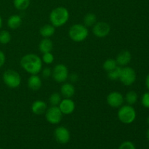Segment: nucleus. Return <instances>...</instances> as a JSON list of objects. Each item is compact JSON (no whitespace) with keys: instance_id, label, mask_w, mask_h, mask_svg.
Returning <instances> with one entry per match:
<instances>
[{"instance_id":"f257e3e1","label":"nucleus","mask_w":149,"mask_h":149,"mask_svg":"<svg viewBox=\"0 0 149 149\" xmlns=\"http://www.w3.org/2000/svg\"><path fill=\"white\" fill-rule=\"evenodd\" d=\"M20 66L31 75L38 74L41 72L43 66L42 58L36 54H26L20 60Z\"/></svg>"},{"instance_id":"f03ea898","label":"nucleus","mask_w":149,"mask_h":149,"mask_svg":"<svg viewBox=\"0 0 149 149\" xmlns=\"http://www.w3.org/2000/svg\"><path fill=\"white\" fill-rule=\"evenodd\" d=\"M70 14L68 9L64 7H58L51 11L49 14V21L55 28L63 26L68 23Z\"/></svg>"},{"instance_id":"7ed1b4c3","label":"nucleus","mask_w":149,"mask_h":149,"mask_svg":"<svg viewBox=\"0 0 149 149\" xmlns=\"http://www.w3.org/2000/svg\"><path fill=\"white\" fill-rule=\"evenodd\" d=\"M70 39L75 42H84L89 36V30L87 26L81 23L72 25L68 30Z\"/></svg>"},{"instance_id":"20e7f679","label":"nucleus","mask_w":149,"mask_h":149,"mask_svg":"<svg viewBox=\"0 0 149 149\" xmlns=\"http://www.w3.org/2000/svg\"><path fill=\"white\" fill-rule=\"evenodd\" d=\"M119 120L125 125H130L134 122L136 119V111L130 105H123L119 108L117 112Z\"/></svg>"},{"instance_id":"39448f33","label":"nucleus","mask_w":149,"mask_h":149,"mask_svg":"<svg viewBox=\"0 0 149 149\" xmlns=\"http://www.w3.org/2000/svg\"><path fill=\"white\" fill-rule=\"evenodd\" d=\"M3 81L11 89L17 88L21 84V77L17 71L9 69L4 71L2 76Z\"/></svg>"},{"instance_id":"423d86ee","label":"nucleus","mask_w":149,"mask_h":149,"mask_svg":"<svg viewBox=\"0 0 149 149\" xmlns=\"http://www.w3.org/2000/svg\"><path fill=\"white\" fill-rule=\"evenodd\" d=\"M69 72L66 65L64 64H57L52 70V77L58 83H64L68 80Z\"/></svg>"},{"instance_id":"0eeeda50","label":"nucleus","mask_w":149,"mask_h":149,"mask_svg":"<svg viewBox=\"0 0 149 149\" xmlns=\"http://www.w3.org/2000/svg\"><path fill=\"white\" fill-rule=\"evenodd\" d=\"M136 72L130 66L122 67L121 75L119 80L125 86H131L136 81Z\"/></svg>"},{"instance_id":"6e6552de","label":"nucleus","mask_w":149,"mask_h":149,"mask_svg":"<svg viewBox=\"0 0 149 149\" xmlns=\"http://www.w3.org/2000/svg\"><path fill=\"white\" fill-rule=\"evenodd\" d=\"M45 114L47 121L51 125H58L62 120L63 115L58 106H52L47 108Z\"/></svg>"},{"instance_id":"1a4fd4ad","label":"nucleus","mask_w":149,"mask_h":149,"mask_svg":"<svg viewBox=\"0 0 149 149\" xmlns=\"http://www.w3.org/2000/svg\"><path fill=\"white\" fill-rule=\"evenodd\" d=\"M108 105L111 108L119 109L125 103V97L121 93L117 91L111 92L106 97Z\"/></svg>"},{"instance_id":"9d476101","label":"nucleus","mask_w":149,"mask_h":149,"mask_svg":"<svg viewBox=\"0 0 149 149\" xmlns=\"http://www.w3.org/2000/svg\"><path fill=\"white\" fill-rule=\"evenodd\" d=\"M111 26L106 22H97L93 26V33L96 37L104 38L110 33Z\"/></svg>"},{"instance_id":"9b49d317","label":"nucleus","mask_w":149,"mask_h":149,"mask_svg":"<svg viewBox=\"0 0 149 149\" xmlns=\"http://www.w3.org/2000/svg\"><path fill=\"white\" fill-rule=\"evenodd\" d=\"M54 137L55 141L61 144L68 143L71 139V134L69 130L65 127L60 126L55 128L54 131Z\"/></svg>"},{"instance_id":"f8f14e48","label":"nucleus","mask_w":149,"mask_h":149,"mask_svg":"<svg viewBox=\"0 0 149 149\" xmlns=\"http://www.w3.org/2000/svg\"><path fill=\"white\" fill-rule=\"evenodd\" d=\"M58 108L63 115H70L74 111L76 108L75 103L71 98H63Z\"/></svg>"},{"instance_id":"ddd939ff","label":"nucleus","mask_w":149,"mask_h":149,"mask_svg":"<svg viewBox=\"0 0 149 149\" xmlns=\"http://www.w3.org/2000/svg\"><path fill=\"white\" fill-rule=\"evenodd\" d=\"M117 65L120 67L127 66L132 60V55L128 50H122L119 52L116 58Z\"/></svg>"},{"instance_id":"4468645a","label":"nucleus","mask_w":149,"mask_h":149,"mask_svg":"<svg viewBox=\"0 0 149 149\" xmlns=\"http://www.w3.org/2000/svg\"><path fill=\"white\" fill-rule=\"evenodd\" d=\"M47 105L45 101L41 100H36L31 105V111L33 114L39 115L45 114L47 109Z\"/></svg>"},{"instance_id":"2eb2a0df","label":"nucleus","mask_w":149,"mask_h":149,"mask_svg":"<svg viewBox=\"0 0 149 149\" xmlns=\"http://www.w3.org/2000/svg\"><path fill=\"white\" fill-rule=\"evenodd\" d=\"M28 87L32 91H38L40 90L42 85V81L40 77L38 76V74H33L29 77L27 81Z\"/></svg>"},{"instance_id":"dca6fc26","label":"nucleus","mask_w":149,"mask_h":149,"mask_svg":"<svg viewBox=\"0 0 149 149\" xmlns=\"http://www.w3.org/2000/svg\"><path fill=\"white\" fill-rule=\"evenodd\" d=\"M75 94V87L71 82H64L61 87V95L64 98H71Z\"/></svg>"},{"instance_id":"f3484780","label":"nucleus","mask_w":149,"mask_h":149,"mask_svg":"<svg viewBox=\"0 0 149 149\" xmlns=\"http://www.w3.org/2000/svg\"><path fill=\"white\" fill-rule=\"evenodd\" d=\"M53 49V42L49 38H43L39 44V49L42 54L49 52Z\"/></svg>"},{"instance_id":"a211bd4d","label":"nucleus","mask_w":149,"mask_h":149,"mask_svg":"<svg viewBox=\"0 0 149 149\" xmlns=\"http://www.w3.org/2000/svg\"><path fill=\"white\" fill-rule=\"evenodd\" d=\"M22 24V17L19 15H13L7 20V26L10 29L15 30Z\"/></svg>"},{"instance_id":"6ab92c4d","label":"nucleus","mask_w":149,"mask_h":149,"mask_svg":"<svg viewBox=\"0 0 149 149\" xmlns=\"http://www.w3.org/2000/svg\"><path fill=\"white\" fill-rule=\"evenodd\" d=\"M55 26H52V24H45L42 26L39 30V33L43 38H50L51 36H53L55 33Z\"/></svg>"},{"instance_id":"aec40b11","label":"nucleus","mask_w":149,"mask_h":149,"mask_svg":"<svg viewBox=\"0 0 149 149\" xmlns=\"http://www.w3.org/2000/svg\"><path fill=\"white\" fill-rule=\"evenodd\" d=\"M138 100V95L136 92L133 90H130L128 92L125 96V102H126L127 105L133 106L137 103Z\"/></svg>"},{"instance_id":"412c9836","label":"nucleus","mask_w":149,"mask_h":149,"mask_svg":"<svg viewBox=\"0 0 149 149\" xmlns=\"http://www.w3.org/2000/svg\"><path fill=\"white\" fill-rule=\"evenodd\" d=\"M31 4L30 0H13V5L15 8L20 11L27 10Z\"/></svg>"},{"instance_id":"4be33fe9","label":"nucleus","mask_w":149,"mask_h":149,"mask_svg":"<svg viewBox=\"0 0 149 149\" xmlns=\"http://www.w3.org/2000/svg\"><path fill=\"white\" fill-rule=\"evenodd\" d=\"M84 25L87 27H93L97 23V17L94 13H87L84 17Z\"/></svg>"},{"instance_id":"5701e85b","label":"nucleus","mask_w":149,"mask_h":149,"mask_svg":"<svg viewBox=\"0 0 149 149\" xmlns=\"http://www.w3.org/2000/svg\"><path fill=\"white\" fill-rule=\"evenodd\" d=\"M121 71H122V67L118 65L114 69L111 70V71L108 72V78L110 80H111V81H117V80H119L121 75Z\"/></svg>"},{"instance_id":"b1692460","label":"nucleus","mask_w":149,"mask_h":149,"mask_svg":"<svg viewBox=\"0 0 149 149\" xmlns=\"http://www.w3.org/2000/svg\"><path fill=\"white\" fill-rule=\"evenodd\" d=\"M117 66L118 65L116 60L113 59V58H109V59L106 60L103 64V69L106 71H107V72L114 69V68H116Z\"/></svg>"},{"instance_id":"393cba45","label":"nucleus","mask_w":149,"mask_h":149,"mask_svg":"<svg viewBox=\"0 0 149 149\" xmlns=\"http://www.w3.org/2000/svg\"><path fill=\"white\" fill-rule=\"evenodd\" d=\"M62 99V95H61V93H54L49 96V103L52 106H58Z\"/></svg>"},{"instance_id":"a878e982","label":"nucleus","mask_w":149,"mask_h":149,"mask_svg":"<svg viewBox=\"0 0 149 149\" xmlns=\"http://www.w3.org/2000/svg\"><path fill=\"white\" fill-rule=\"evenodd\" d=\"M11 34L8 31L0 30V44L7 45L11 41Z\"/></svg>"},{"instance_id":"bb28decb","label":"nucleus","mask_w":149,"mask_h":149,"mask_svg":"<svg viewBox=\"0 0 149 149\" xmlns=\"http://www.w3.org/2000/svg\"><path fill=\"white\" fill-rule=\"evenodd\" d=\"M42 63L47 64V65H50L55 61V57H54L53 54L51 52H46V53H44L42 55Z\"/></svg>"},{"instance_id":"cd10ccee","label":"nucleus","mask_w":149,"mask_h":149,"mask_svg":"<svg viewBox=\"0 0 149 149\" xmlns=\"http://www.w3.org/2000/svg\"><path fill=\"white\" fill-rule=\"evenodd\" d=\"M141 103L146 109H149V92L144 93L141 97Z\"/></svg>"},{"instance_id":"c85d7f7f","label":"nucleus","mask_w":149,"mask_h":149,"mask_svg":"<svg viewBox=\"0 0 149 149\" xmlns=\"http://www.w3.org/2000/svg\"><path fill=\"white\" fill-rule=\"evenodd\" d=\"M118 149H136L135 145L130 141H125L119 146Z\"/></svg>"},{"instance_id":"c756f323","label":"nucleus","mask_w":149,"mask_h":149,"mask_svg":"<svg viewBox=\"0 0 149 149\" xmlns=\"http://www.w3.org/2000/svg\"><path fill=\"white\" fill-rule=\"evenodd\" d=\"M42 76L43 78L48 79L50 77H52V69L49 67H45V68H42Z\"/></svg>"},{"instance_id":"7c9ffc66","label":"nucleus","mask_w":149,"mask_h":149,"mask_svg":"<svg viewBox=\"0 0 149 149\" xmlns=\"http://www.w3.org/2000/svg\"><path fill=\"white\" fill-rule=\"evenodd\" d=\"M5 61H6V57L5 55H4V52L0 50V68L4 65V64L5 63Z\"/></svg>"},{"instance_id":"2f4dec72","label":"nucleus","mask_w":149,"mask_h":149,"mask_svg":"<svg viewBox=\"0 0 149 149\" xmlns=\"http://www.w3.org/2000/svg\"><path fill=\"white\" fill-rule=\"evenodd\" d=\"M68 79H70L71 82H72V83L77 82L79 79V76L77 75V74H74H74H69V76H68Z\"/></svg>"},{"instance_id":"473e14b6","label":"nucleus","mask_w":149,"mask_h":149,"mask_svg":"<svg viewBox=\"0 0 149 149\" xmlns=\"http://www.w3.org/2000/svg\"><path fill=\"white\" fill-rule=\"evenodd\" d=\"M146 86L147 89L149 90V74L147 75L146 78Z\"/></svg>"},{"instance_id":"72a5a7b5","label":"nucleus","mask_w":149,"mask_h":149,"mask_svg":"<svg viewBox=\"0 0 149 149\" xmlns=\"http://www.w3.org/2000/svg\"><path fill=\"white\" fill-rule=\"evenodd\" d=\"M1 26H2V19H1V15H0V29H1Z\"/></svg>"},{"instance_id":"f704fd0d","label":"nucleus","mask_w":149,"mask_h":149,"mask_svg":"<svg viewBox=\"0 0 149 149\" xmlns=\"http://www.w3.org/2000/svg\"><path fill=\"white\" fill-rule=\"evenodd\" d=\"M146 138H147V139L149 141V129L147 130V132H146Z\"/></svg>"},{"instance_id":"c9c22d12","label":"nucleus","mask_w":149,"mask_h":149,"mask_svg":"<svg viewBox=\"0 0 149 149\" xmlns=\"http://www.w3.org/2000/svg\"><path fill=\"white\" fill-rule=\"evenodd\" d=\"M147 123L149 125V116H148V118H147Z\"/></svg>"},{"instance_id":"e433bc0d","label":"nucleus","mask_w":149,"mask_h":149,"mask_svg":"<svg viewBox=\"0 0 149 149\" xmlns=\"http://www.w3.org/2000/svg\"><path fill=\"white\" fill-rule=\"evenodd\" d=\"M0 149H2V148H0Z\"/></svg>"}]
</instances>
